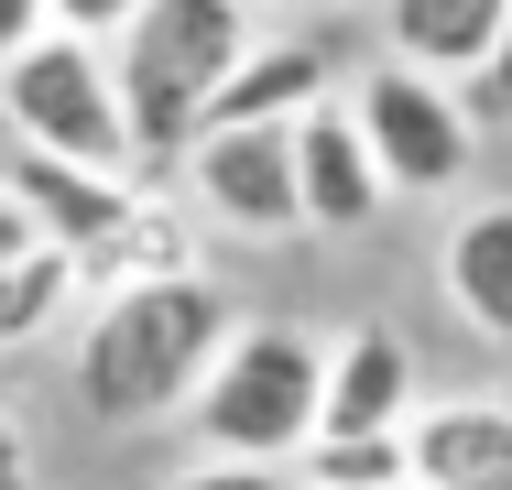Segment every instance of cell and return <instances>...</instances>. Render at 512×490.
<instances>
[{"label":"cell","instance_id":"6da1fadb","mask_svg":"<svg viewBox=\"0 0 512 490\" xmlns=\"http://www.w3.org/2000/svg\"><path fill=\"white\" fill-rule=\"evenodd\" d=\"M240 338L229 294L207 273H175V284H131V294H99L88 327H77V403L99 425H164V414H197L218 349Z\"/></svg>","mask_w":512,"mask_h":490},{"label":"cell","instance_id":"7a4b0ae2","mask_svg":"<svg viewBox=\"0 0 512 490\" xmlns=\"http://www.w3.org/2000/svg\"><path fill=\"white\" fill-rule=\"evenodd\" d=\"M120 98H131V131H142V164H186L218 120L229 77L251 66V0H153L120 44Z\"/></svg>","mask_w":512,"mask_h":490},{"label":"cell","instance_id":"3957f363","mask_svg":"<svg viewBox=\"0 0 512 490\" xmlns=\"http://www.w3.org/2000/svg\"><path fill=\"white\" fill-rule=\"evenodd\" d=\"M197 447L207 458H251V469H306V447L327 436V349L306 327H240L218 349V371L197 392Z\"/></svg>","mask_w":512,"mask_h":490},{"label":"cell","instance_id":"277c9868","mask_svg":"<svg viewBox=\"0 0 512 490\" xmlns=\"http://www.w3.org/2000/svg\"><path fill=\"white\" fill-rule=\"evenodd\" d=\"M0 131L22 153L88 164V175H142V131H131L120 66H109V44H77V33H44L22 66H0Z\"/></svg>","mask_w":512,"mask_h":490},{"label":"cell","instance_id":"5b68a950","mask_svg":"<svg viewBox=\"0 0 512 490\" xmlns=\"http://www.w3.org/2000/svg\"><path fill=\"white\" fill-rule=\"evenodd\" d=\"M349 109H360V131H371V153H382L393 196H447L458 175H469V153H480L469 98L447 88V77H425V66H393V55L360 66Z\"/></svg>","mask_w":512,"mask_h":490},{"label":"cell","instance_id":"8992f818","mask_svg":"<svg viewBox=\"0 0 512 490\" xmlns=\"http://www.w3.org/2000/svg\"><path fill=\"white\" fill-rule=\"evenodd\" d=\"M186 207L240 229V240H284L306 229V186H295V131H207L186 153Z\"/></svg>","mask_w":512,"mask_h":490},{"label":"cell","instance_id":"52a82bcc","mask_svg":"<svg viewBox=\"0 0 512 490\" xmlns=\"http://www.w3.org/2000/svg\"><path fill=\"white\" fill-rule=\"evenodd\" d=\"M295 186H306V229H327V240H349V229L382 218L393 175H382V153H371V131H360L349 98H327V109L295 120Z\"/></svg>","mask_w":512,"mask_h":490},{"label":"cell","instance_id":"ba28073f","mask_svg":"<svg viewBox=\"0 0 512 490\" xmlns=\"http://www.w3.org/2000/svg\"><path fill=\"white\" fill-rule=\"evenodd\" d=\"M414 338L404 327H349L327 349V436H414Z\"/></svg>","mask_w":512,"mask_h":490},{"label":"cell","instance_id":"9c48e42d","mask_svg":"<svg viewBox=\"0 0 512 490\" xmlns=\"http://www.w3.org/2000/svg\"><path fill=\"white\" fill-rule=\"evenodd\" d=\"M414 490H512V403L458 392L414 414Z\"/></svg>","mask_w":512,"mask_h":490},{"label":"cell","instance_id":"30bf717a","mask_svg":"<svg viewBox=\"0 0 512 490\" xmlns=\"http://www.w3.org/2000/svg\"><path fill=\"white\" fill-rule=\"evenodd\" d=\"M436 284H447V305H458L480 338H502V349H512V196H480V207L447 218V240H436Z\"/></svg>","mask_w":512,"mask_h":490},{"label":"cell","instance_id":"8fae6325","mask_svg":"<svg viewBox=\"0 0 512 490\" xmlns=\"http://www.w3.org/2000/svg\"><path fill=\"white\" fill-rule=\"evenodd\" d=\"M512 0H382V33H393V66H425L447 88H469L491 55H502Z\"/></svg>","mask_w":512,"mask_h":490},{"label":"cell","instance_id":"7c38bea8","mask_svg":"<svg viewBox=\"0 0 512 490\" xmlns=\"http://www.w3.org/2000/svg\"><path fill=\"white\" fill-rule=\"evenodd\" d=\"M327 98H338V55L327 44H251V66L229 77V98H218L207 131H295Z\"/></svg>","mask_w":512,"mask_h":490},{"label":"cell","instance_id":"4fadbf2b","mask_svg":"<svg viewBox=\"0 0 512 490\" xmlns=\"http://www.w3.org/2000/svg\"><path fill=\"white\" fill-rule=\"evenodd\" d=\"M77 294H88V273H77L66 251H33V262H11V273H0V349H33V338H44L66 305H77Z\"/></svg>","mask_w":512,"mask_h":490},{"label":"cell","instance_id":"5bb4252c","mask_svg":"<svg viewBox=\"0 0 512 490\" xmlns=\"http://www.w3.org/2000/svg\"><path fill=\"white\" fill-rule=\"evenodd\" d=\"M306 490H414V436H316Z\"/></svg>","mask_w":512,"mask_h":490},{"label":"cell","instance_id":"9a60e30c","mask_svg":"<svg viewBox=\"0 0 512 490\" xmlns=\"http://www.w3.org/2000/svg\"><path fill=\"white\" fill-rule=\"evenodd\" d=\"M142 11H153V0H55V33H77V44H120Z\"/></svg>","mask_w":512,"mask_h":490},{"label":"cell","instance_id":"2e32d148","mask_svg":"<svg viewBox=\"0 0 512 490\" xmlns=\"http://www.w3.org/2000/svg\"><path fill=\"white\" fill-rule=\"evenodd\" d=\"M458 98H469V120H480V131H491V120H512V22H502V55H491Z\"/></svg>","mask_w":512,"mask_h":490},{"label":"cell","instance_id":"e0dca14e","mask_svg":"<svg viewBox=\"0 0 512 490\" xmlns=\"http://www.w3.org/2000/svg\"><path fill=\"white\" fill-rule=\"evenodd\" d=\"M44 33H55V0H0V66H22Z\"/></svg>","mask_w":512,"mask_h":490},{"label":"cell","instance_id":"ac0fdd59","mask_svg":"<svg viewBox=\"0 0 512 490\" xmlns=\"http://www.w3.org/2000/svg\"><path fill=\"white\" fill-rule=\"evenodd\" d=\"M175 490H295V480H284V469H251V458H197Z\"/></svg>","mask_w":512,"mask_h":490},{"label":"cell","instance_id":"d6986e66","mask_svg":"<svg viewBox=\"0 0 512 490\" xmlns=\"http://www.w3.org/2000/svg\"><path fill=\"white\" fill-rule=\"evenodd\" d=\"M33 251H44V229H33V207H22V186L0 175V273H11V262H33Z\"/></svg>","mask_w":512,"mask_h":490},{"label":"cell","instance_id":"ffe728a7","mask_svg":"<svg viewBox=\"0 0 512 490\" xmlns=\"http://www.w3.org/2000/svg\"><path fill=\"white\" fill-rule=\"evenodd\" d=\"M0 490H22V425L0 414Z\"/></svg>","mask_w":512,"mask_h":490},{"label":"cell","instance_id":"44dd1931","mask_svg":"<svg viewBox=\"0 0 512 490\" xmlns=\"http://www.w3.org/2000/svg\"><path fill=\"white\" fill-rule=\"evenodd\" d=\"M284 11H349V0H284Z\"/></svg>","mask_w":512,"mask_h":490}]
</instances>
